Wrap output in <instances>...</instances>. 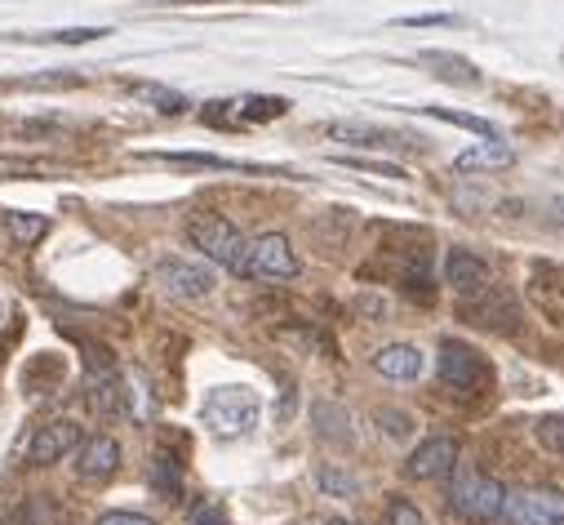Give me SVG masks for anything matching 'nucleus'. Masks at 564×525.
I'll return each instance as SVG.
<instances>
[{"label": "nucleus", "mask_w": 564, "mask_h": 525, "mask_svg": "<svg viewBox=\"0 0 564 525\" xmlns=\"http://www.w3.org/2000/svg\"><path fill=\"white\" fill-rule=\"evenodd\" d=\"M200 419H205V428L214 437L236 441V437L253 432V424H258V397H253L249 387H240V383L214 387L209 397H205V406H200Z\"/></svg>", "instance_id": "nucleus-1"}, {"label": "nucleus", "mask_w": 564, "mask_h": 525, "mask_svg": "<svg viewBox=\"0 0 564 525\" xmlns=\"http://www.w3.org/2000/svg\"><path fill=\"white\" fill-rule=\"evenodd\" d=\"M303 272V262L290 245V236L280 232H262L253 240H245V258H240V277L249 281H294Z\"/></svg>", "instance_id": "nucleus-2"}, {"label": "nucleus", "mask_w": 564, "mask_h": 525, "mask_svg": "<svg viewBox=\"0 0 564 525\" xmlns=\"http://www.w3.org/2000/svg\"><path fill=\"white\" fill-rule=\"evenodd\" d=\"M187 240L227 272H240V258H245V236L236 223H227L223 214H192L187 218Z\"/></svg>", "instance_id": "nucleus-3"}, {"label": "nucleus", "mask_w": 564, "mask_h": 525, "mask_svg": "<svg viewBox=\"0 0 564 525\" xmlns=\"http://www.w3.org/2000/svg\"><path fill=\"white\" fill-rule=\"evenodd\" d=\"M502 499H507V490H502L494 476H485V472H467V476H458L454 490H449V507H454L467 525H489V521H498V516H502Z\"/></svg>", "instance_id": "nucleus-4"}, {"label": "nucleus", "mask_w": 564, "mask_h": 525, "mask_svg": "<svg viewBox=\"0 0 564 525\" xmlns=\"http://www.w3.org/2000/svg\"><path fill=\"white\" fill-rule=\"evenodd\" d=\"M152 281L161 286V294L170 299H183V303H196V299H209L218 277L209 262H192V258H161L152 268Z\"/></svg>", "instance_id": "nucleus-5"}, {"label": "nucleus", "mask_w": 564, "mask_h": 525, "mask_svg": "<svg viewBox=\"0 0 564 525\" xmlns=\"http://www.w3.org/2000/svg\"><path fill=\"white\" fill-rule=\"evenodd\" d=\"M441 383L454 387V392H476L489 383V365L485 356L471 347V343H458V339H445L441 343Z\"/></svg>", "instance_id": "nucleus-6"}, {"label": "nucleus", "mask_w": 564, "mask_h": 525, "mask_svg": "<svg viewBox=\"0 0 564 525\" xmlns=\"http://www.w3.org/2000/svg\"><path fill=\"white\" fill-rule=\"evenodd\" d=\"M507 525H564V494L555 490H516L502 499Z\"/></svg>", "instance_id": "nucleus-7"}, {"label": "nucleus", "mask_w": 564, "mask_h": 525, "mask_svg": "<svg viewBox=\"0 0 564 525\" xmlns=\"http://www.w3.org/2000/svg\"><path fill=\"white\" fill-rule=\"evenodd\" d=\"M454 468H458V441L454 437H432L404 459L409 481H445V476H454Z\"/></svg>", "instance_id": "nucleus-8"}, {"label": "nucleus", "mask_w": 564, "mask_h": 525, "mask_svg": "<svg viewBox=\"0 0 564 525\" xmlns=\"http://www.w3.org/2000/svg\"><path fill=\"white\" fill-rule=\"evenodd\" d=\"M85 441L80 424L76 419H54L45 428H36V437L28 441V463L32 468H45V463H58L67 454H76V446Z\"/></svg>", "instance_id": "nucleus-9"}, {"label": "nucleus", "mask_w": 564, "mask_h": 525, "mask_svg": "<svg viewBox=\"0 0 564 525\" xmlns=\"http://www.w3.org/2000/svg\"><path fill=\"white\" fill-rule=\"evenodd\" d=\"M445 281L458 290V294H480L485 286H494V272H489V262L471 249H449L445 258Z\"/></svg>", "instance_id": "nucleus-10"}, {"label": "nucleus", "mask_w": 564, "mask_h": 525, "mask_svg": "<svg viewBox=\"0 0 564 525\" xmlns=\"http://www.w3.org/2000/svg\"><path fill=\"white\" fill-rule=\"evenodd\" d=\"M120 468V446L116 437H89L76 446V476L80 481H107Z\"/></svg>", "instance_id": "nucleus-11"}, {"label": "nucleus", "mask_w": 564, "mask_h": 525, "mask_svg": "<svg viewBox=\"0 0 564 525\" xmlns=\"http://www.w3.org/2000/svg\"><path fill=\"white\" fill-rule=\"evenodd\" d=\"M89 410H94L102 424H116V419L124 415V383H120L111 369H102V374L89 378Z\"/></svg>", "instance_id": "nucleus-12"}, {"label": "nucleus", "mask_w": 564, "mask_h": 525, "mask_svg": "<svg viewBox=\"0 0 564 525\" xmlns=\"http://www.w3.org/2000/svg\"><path fill=\"white\" fill-rule=\"evenodd\" d=\"M511 161H516V152L494 135V139H485V143L467 148V152L454 161V170H458V174H489V170H507Z\"/></svg>", "instance_id": "nucleus-13"}, {"label": "nucleus", "mask_w": 564, "mask_h": 525, "mask_svg": "<svg viewBox=\"0 0 564 525\" xmlns=\"http://www.w3.org/2000/svg\"><path fill=\"white\" fill-rule=\"evenodd\" d=\"M373 369L382 378H391V383H413L422 374V352L413 343H391V347H382L373 356Z\"/></svg>", "instance_id": "nucleus-14"}, {"label": "nucleus", "mask_w": 564, "mask_h": 525, "mask_svg": "<svg viewBox=\"0 0 564 525\" xmlns=\"http://www.w3.org/2000/svg\"><path fill=\"white\" fill-rule=\"evenodd\" d=\"M422 63H427L441 81L458 85V89H476V85H480V67L467 63L463 54H449V50H422Z\"/></svg>", "instance_id": "nucleus-15"}, {"label": "nucleus", "mask_w": 564, "mask_h": 525, "mask_svg": "<svg viewBox=\"0 0 564 525\" xmlns=\"http://www.w3.org/2000/svg\"><path fill=\"white\" fill-rule=\"evenodd\" d=\"M325 135L334 143H351V148H395V135H387L378 125H365V120H334V125H325Z\"/></svg>", "instance_id": "nucleus-16"}, {"label": "nucleus", "mask_w": 564, "mask_h": 525, "mask_svg": "<svg viewBox=\"0 0 564 525\" xmlns=\"http://www.w3.org/2000/svg\"><path fill=\"white\" fill-rule=\"evenodd\" d=\"M124 89H129V94H133L138 103H148V107H156L161 116H183V111L192 107V103H187V98H183L178 89H165V85H152V81H129Z\"/></svg>", "instance_id": "nucleus-17"}, {"label": "nucleus", "mask_w": 564, "mask_h": 525, "mask_svg": "<svg viewBox=\"0 0 564 525\" xmlns=\"http://www.w3.org/2000/svg\"><path fill=\"white\" fill-rule=\"evenodd\" d=\"M312 419H316V432H321L325 441H334V446H351V419H347L343 406L321 401V406L312 410Z\"/></svg>", "instance_id": "nucleus-18"}, {"label": "nucleus", "mask_w": 564, "mask_h": 525, "mask_svg": "<svg viewBox=\"0 0 564 525\" xmlns=\"http://www.w3.org/2000/svg\"><path fill=\"white\" fill-rule=\"evenodd\" d=\"M533 294H538V303H542L551 317L564 321V268H542V272L533 277Z\"/></svg>", "instance_id": "nucleus-19"}, {"label": "nucleus", "mask_w": 564, "mask_h": 525, "mask_svg": "<svg viewBox=\"0 0 564 525\" xmlns=\"http://www.w3.org/2000/svg\"><path fill=\"white\" fill-rule=\"evenodd\" d=\"M152 161L187 165V170H253V165H240V161H227V157H209V152H152Z\"/></svg>", "instance_id": "nucleus-20"}, {"label": "nucleus", "mask_w": 564, "mask_h": 525, "mask_svg": "<svg viewBox=\"0 0 564 525\" xmlns=\"http://www.w3.org/2000/svg\"><path fill=\"white\" fill-rule=\"evenodd\" d=\"M6 227L19 245H36L45 232H50V218L45 214H28V210H6Z\"/></svg>", "instance_id": "nucleus-21"}, {"label": "nucleus", "mask_w": 564, "mask_h": 525, "mask_svg": "<svg viewBox=\"0 0 564 525\" xmlns=\"http://www.w3.org/2000/svg\"><path fill=\"white\" fill-rule=\"evenodd\" d=\"M316 485H321L329 499H360V476H351V472H343V468H334V463L316 468Z\"/></svg>", "instance_id": "nucleus-22"}, {"label": "nucleus", "mask_w": 564, "mask_h": 525, "mask_svg": "<svg viewBox=\"0 0 564 525\" xmlns=\"http://www.w3.org/2000/svg\"><path fill=\"white\" fill-rule=\"evenodd\" d=\"M111 36L107 28H63V32H41V36H23V41H36V45H89V41H102Z\"/></svg>", "instance_id": "nucleus-23"}, {"label": "nucleus", "mask_w": 564, "mask_h": 525, "mask_svg": "<svg viewBox=\"0 0 564 525\" xmlns=\"http://www.w3.org/2000/svg\"><path fill=\"white\" fill-rule=\"evenodd\" d=\"M285 98H240V103H231V111L240 116V120H275V116H285Z\"/></svg>", "instance_id": "nucleus-24"}, {"label": "nucleus", "mask_w": 564, "mask_h": 525, "mask_svg": "<svg viewBox=\"0 0 564 525\" xmlns=\"http://www.w3.org/2000/svg\"><path fill=\"white\" fill-rule=\"evenodd\" d=\"M413 111H422V116H441V120H449V125H463V129H471V135H485V139H494L498 129L489 125V120H480V116H467V111H449V107H413Z\"/></svg>", "instance_id": "nucleus-25"}, {"label": "nucleus", "mask_w": 564, "mask_h": 525, "mask_svg": "<svg viewBox=\"0 0 564 525\" xmlns=\"http://www.w3.org/2000/svg\"><path fill=\"white\" fill-rule=\"evenodd\" d=\"M533 437H538L542 450L564 454V415H542V419L533 424Z\"/></svg>", "instance_id": "nucleus-26"}, {"label": "nucleus", "mask_w": 564, "mask_h": 525, "mask_svg": "<svg viewBox=\"0 0 564 525\" xmlns=\"http://www.w3.org/2000/svg\"><path fill=\"white\" fill-rule=\"evenodd\" d=\"M152 485H156L165 499H178V494H183V481H178L174 459H156V463H152Z\"/></svg>", "instance_id": "nucleus-27"}, {"label": "nucleus", "mask_w": 564, "mask_h": 525, "mask_svg": "<svg viewBox=\"0 0 564 525\" xmlns=\"http://www.w3.org/2000/svg\"><path fill=\"white\" fill-rule=\"evenodd\" d=\"M0 525H45V512H41L36 499H23V503H14L6 512V521H0Z\"/></svg>", "instance_id": "nucleus-28"}, {"label": "nucleus", "mask_w": 564, "mask_h": 525, "mask_svg": "<svg viewBox=\"0 0 564 525\" xmlns=\"http://www.w3.org/2000/svg\"><path fill=\"white\" fill-rule=\"evenodd\" d=\"M338 165H347V170H365V174H378V179H409L404 170L382 165V161H365V157H338Z\"/></svg>", "instance_id": "nucleus-29"}, {"label": "nucleus", "mask_w": 564, "mask_h": 525, "mask_svg": "<svg viewBox=\"0 0 564 525\" xmlns=\"http://www.w3.org/2000/svg\"><path fill=\"white\" fill-rule=\"evenodd\" d=\"M387 525H427V521H422V512L409 499H391L387 503Z\"/></svg>", "instance_id": "nucleus-30"}, {"label": "nucleus", "mask_w": 564, "mask_h": 525, "mask_svg": "<svg viewBox=\"0 0 564 525\" xmlns=\"http://www.w3.org/2000/svg\"><path fill=\"white\" fill-rule=\"evenodd\" d=\"M378 424L387 428V437H391V441H404V437H413V419H409V415L382 410V415H378Z\"/></svg>", "instance_id": "nucleus-31"}, {"label": "nucleus", "mask_w": 564, "mask_h": 525, "mask_svg": "<svg viewBox=\"0 0 564 525\" xmlns=\"http://www.w3.org/2000/svg\"><path fill=\"white\" fill-rule=\"evenodd\" d=\"M192 525H231V521H227V512H223L214 499H200V503L192 507Z\"/></svg>", "instance_id": "nucleus-32"}, {"label": "nucleus", "mask_w": 564, "mask_h": 525, "mask_svg": "<svg viewBox=\"0 0 564 525\" xmlns=\"http://www.w3.org/2000/svg\"><path fill=\"white\" fill-rule=\"evenodd\" d=\"M98 525H156V521L138 516V512H102V516H98Z\"/></svg>", "instance_id": "nucleus-33"}, {"label": "nucleus", "mask_w": 564, "mask_h": 525, "mask_svg": "<svg viewBox=\"0 0 564 525\" xmlns=\"http://www.w3.org/2000/svg\"><path fill=\"white\" fill-rule=\"evenodd\" d=\"M409 28H432V23H454L449 14H422V19H404Z\"/></svg>", "instance_id": "nucleus-34"}, {"label": "nucleus", "mask_w": 564, "mask_h": 525, "mask_svg": "<svg viewBox=\"0 0 564 525\" xmlns=\"http://www.w3.org/2000/svg\"><path fill=\"white\" fill-rule=\"evenodd\" d=\"M325 525H360V521H351V516H334V521H325Z\"/></svg>", "instance_id": "nucleus-35"}, {"label": "nucleus", "mask_w": 564, "mask_h": 525, "mask_svg": "<svg viewBox=\"0 0 564 525\" xmlns=\"http://www.w3.org/2000/svg\"><path fill=\"white\" fill-rule=\"evenodd\" d=\"M555 210H560V214H564V196H555Z\"/></svg>", "instance_id": "nucleus-36"}]
</instances>
